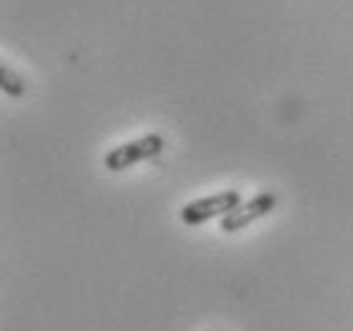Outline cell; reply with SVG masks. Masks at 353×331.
<instances>
[{"label": "cell", "mask_w": 353, "mask_h": 331, "mask_svg": "<svg viewBox=\"0 0 353 331\" xmlns=\"http://www.w3.org/2000/svg\"><path fill=\"white\" fill-rule=\"evenodd\" d=\"M274 207H277V194H274V191H259V194H254L252 199L241 202L236 209L229 211L224 219H219V227H221V232H226V234L241 232V229L252 227L254 222H259V219H265L267 214H272Z\"/></svg>", "instance_id": "3"}, {"label": "cell", "mask_w": 353, "mask_h": 331, "mask_svg": "<svg viewBox=\"0 0 353 331\" xmlns=\"http://www.w3.org/2000/svg\"><path fill=\"white\" fill-rule=\"evenodd\" d=\"M163 148H165V138L161 133H148L143 138H135V140H128V143L110 148L105 158H102V163H105L107 171L120 173V171H128L132 166H137V163L161 155Z\"/></svg>", "instance_id": "1"}, {"label": "cell", "mask_w": 353, "mask_h": 331, "mask_svg": "<svg viewBox=\"0 0 353 331\" xmlns=\"http://www.w3.org/2000/svg\"><path fill=\"white\" fill-rule=\"evenodd\" d=\"M0 89H3V95H8V97H23L28 84L23 82V77L8 64H0Z\"/></svg>", "instance_id": "4"}, {"label": "cell", "mask_w": 353, "mask_h": 331, "mask_svg": "<svg viewBox=\"0 0 353 331\" xmlns=\"http://www.w3.org/2000/svg\"><path fill=\"white\" fill-rule=\"evenodd\" d=\"M241 204V194L236 189H224L211 196H201L193 202H185L181 207V222L188 227L206 225L211 219H224L232 209Z\"/></svg>", "instance_id": "2"}]
</instances>
